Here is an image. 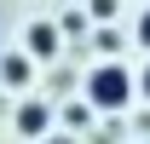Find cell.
Masks as SVG:
<instances>
[{
	"mask_svg": "<svg viewBox=\"0 0 150 144\" xmlns=\"http://www.w3.org/2000/svg\"><path fill=\"white\" fill-rule=\"evenodd\" d=\"M133 92H139V81H133V69L127 64H121V58H115V64H98L93 75H87V104L93 109H127L133 104Z\"/></svg>",
	"mask_w": 150,
	"mask_h": 144,
	"instance_id": "1",
	"label": "cell"
},
{
	"mask_svg": "<svg viewBox=\"0 0 150 144\" xmlns=\"http://www.w3.org/2000/svg\"><path fill=\"white\" fill-rule=\"evenodd\" d=\"M18 52H23V58H35V64H52V58L64 52V35H58V23H29Z\"/></svg>",
	"mask_w": 150,
	"mask_h": 144,
	"instance_id": "2",
	"label": "cell"
},
{
	"mask_svg": "<svg viewBox=\"0 0 150 144\" xmlns=\"http://www.w3.org/2000/svg\"><path fill=\"white\" fill-rule=\"evenodd\" d=\"M12 127H18L23 138H46V133H52V104H46V98H23L18 115H12Z\"/></svg>",
	"mask_w": 150,
	"mask_h": 144,
	"instance_id": "3",
	"label": "cell"
},
{
	"mask_svg": "<svg viewBox=\"0 0 150 144\" xmlns=\"http://www.w3.org/2000/svg\"><path fill=\"white\" fill-rule=\"evenodd\" d=\"M35 75H40V64H35V58H23V52H6V58H0V87L29 92V87H35Z\"/></svg>",
	"mask_w": 150,
	"mask_h": 144,
	"instance_id": "4",
	"label": "cell"
},
{
	"mask_svg": "<svg viewBox=\"0 0 150 144\" xmlns=\"http://www.w3.org/2000/svg\"><path fill=\"white\" fill-rule=\"evenodd\" d=\"M58 35H64V40L93 35V18H87V6H69V12H58Z\"/></svg>",
	"mask_w": 150,
	"mask_h": 144,
	"instance_id": "5",
	"label": "cell"
},
{
	"mask_svg": "<svg viewBox=\"0 0 150 144\" xmlns=\"http://www.w3.org/2000/svg\"><path fill=\"white\" fill-rule=\"evenodd\" d=\"M87 121H93V104L81 98V104H64V127L69 133H87Z\"/></svg>",
	"mask_w": 150,
	"mask_h": 144,
	"instance_id": "6",
	"label": "cell"
},
{
	"mask_svg": "<svg viewBox=\"0 0 150 144\" xmlns=\"http://www.w3.org/2000/svg\"><path fill=\"white\" fill-rule=\"evenodd\" d=\"M93 46L104 52V64H115V52H121V35H115L110 23H104V29H93Z\"/></svg>",
	"mask_w": 150,
	"mask_h": 144,
	"instance_id": "7",
	"label": "cell"
},
{
	"mask_svg": "<svg viewBox=\"0 0 150 144\" xmlns=\"http://www.w3.org/2000/svg\"><path fill=\"white\" fill-rule=\"evenodd\" d=\"M115 12H121V0H87V18H98V29H104Z\"/></svg>",
	"mask_w": 150,
	"mask_h": 144,
	"instance_id": "8",
	"label": "cell"
},
{
	"mask_svg": "<svg viewBox=\"0 0 150 144\" xmlns=\"http://www.w3.org/2000/svg\"><path fill=\"white\" fill-rule=\"evenodd\" d=\"M133 40H139V46H144V52H150V6H144V12H139V23H133Z\"/></svg>",
	"mask_w": 150,
	"mask_h": 144,
	"instance_id": "9",
	"label": "cell"
},
{
	"mask_svg": "<svg viewBox=\"0 0 150 144\" xmlns=\"http://www.w3.org/2000/svg\"><path fill=\"white\" fill-rule=\"evenodd\" d=\"M133 81H139V92L150 98V64H144V75H133Z\"/></svg>",
	"mask_w": 150,
	"mask_h": 144,
	"instance_id": "10",
	"label": "cell"
},
{
	"mask_svg": "<svg viewBox=\"0 0 150 144\" xmlns=\"http://www.w3.org/2000/svg\"><path fill=\"white\" fill-rule=\"evenodd\" d=\"M46 144H75V133H52V138H46Z\"/></svg>",
	"mask_w": 150,
	"mask_h": 144,
	"instance_id": "11",
	"label": "cell"
}]
</instances>
